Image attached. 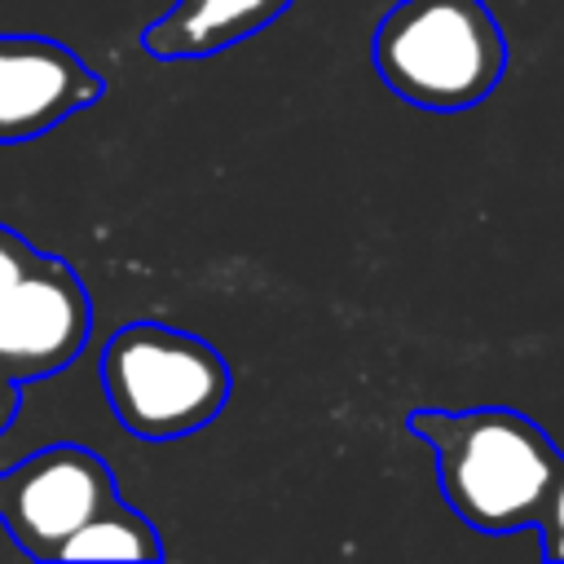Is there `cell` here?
<instances>
[{
	"mask_svg": "<svg viewBox=\"0 0 564 564\" xmlns=\"http://www.w3.org/2000/svg\"><path fill=\"white\" fill-rule=\"evenodd\" d=\"M405 432L432 445L441 498L467 529L507 538L538 524L560 449L529 414L507 405L410 410Z\"/></svg>",
	"mask_w": 564,
	"mask_h": 564,
	"instance_id": "6da1fadb",
	"label": "cell"
},
{
	"mask_svg": "<svg viewBox=\"0 0 564 564\" xmlns=\"http://www.w3.org/2000/svg\"><path fill=\"white\" fill-rule=\"evenodd\" d=\"M375 75L410 106L458 115L507 75V35L485 0H397L375 26Z\"/></svg>",
	"mask_w": 564,
	"mask_h": 564,
	"instance_id": "7a4b0ae2",
	"label": "cell"
},
{
	"mask_svg": "<svg viewBox=\"0 0 564 564\" xmlns=\"http://www.w3.org/2000/svg\"><path fill=\"white\" fill-rule=\"evenodd\" d=\"M101 388L132 436L181 441L225 410L234 375L203 335L163 322H128L101 348Z\"/></svg>",
	"mask_w": 564,
	"mask_h": 564,
	"instance_id": "3957f363",
	"label": "cell"
},
{
	"mask_svg": "<svg viewBox=\"0 0 564 564\" xmlns=\"http://www.w3.org/2000/svg\"><path fill=\"white\" fill-rule=\"evenodd\" d=\"M110 498H119L115 471L75 441L31 449L0 471V524L31 560H57L62 542Z\"/></svg>",
	"mask_w": 564,
	"mask_h": 564,
	"instance_id": "277c9868",
	"label": "cell"
},
{
	"mask_svg": "<svg viewBox=\"0 0 564 564\" xmlns=\"http://www.w3.org/2000/svg\"><path fill=\"white\" fill-rule=\"evenodd\" d=\"M93 335V300L84 278L48 251L13 278L0 295V375L31 383L66 370Z\"/></svg>",
	"mask_w": 564,
	"mask_h": 564,
	"instance_id": "5b68a950",
	"label": "cell"
},
{
	"mask_svg": "<svg viewBox=\"0 0 564 564\" xmlns=\"http://www.w3.org/2000/svg\"><path fill=\"white\" fill-rule=\"evenodd\" d=\"M101 97L106 79L62 40L0 31V145L35 141Z\"/></svg>",
	"mask_w": 564,
	"mask_h": 564,
	"instance_id": "8992f818",
	"label": "cell"
},
{
	"mask_svg": "<svg viewBox=\"0 0 564 564\" xmlns=\"http://www.w3.org/2000/svg\"><path fill=\"white\" fill-rule=\"evenodd\" d=\"M291 4L295 0H176L141 31V48L159 62L216 57L278 22Z\"/></svg>",
	"mask_w": 564,
	"mask_h": 564,
	"instance_id": "52a82bcc",
	"label": "cell"
},
{
	"mask_svg": "<svg viewBox=\"0 0 564 564\" xmlns=\"http://www.w3.org/2000/svg\"><path fill=\"white\" fill-rule=\"evenodd\" d=\"M57 560H163V538L150 516L110 498L62 542Z\"/></svg>",
	"mask_w": 564,
	"mask_h": 564,
	"instance_id": "ba28073f",
	"label": "cell"
},
{
	"mask_svg": "<svg viewBox=\"0 0 564 564\" xmlns=\"http://www.w3.org/2000/svg\"><path fill=\"white\" fill-rule=\"evenodd\" d=\"M533 529L542 533V555L551 564H564V454L551 471V489H546V502H542V516Z\"/></svg>",
	"mask_w": 564,
	"mask_h": 564,
	"instance_id": "9c48e42d",
	"label": "cell"
},
{
	"mask_svg": "<svg viewBox=\"0 0 564 564\" xmlns=\"http://www.w3.org/2000/svg\"><path fill=\"white\" fill-rule=\"evenodd\" d=\"M35 242L26 238V234H18V229H9V225H0V295L13 286V278L35 260Z\"/></svg>",
	"mask_w": 564,
	"mask_h": 564,
	"instance_id": "30bf717a",
	"label": "cell"
},
{
	"mask_svg": "<svg viewBox=\"0 0 564 564\" xmlns=\"http://www.w3.org/2000/svg\"><path fill=\"white\" fill-rule=\"evenodd\" d=\"M18 410H22V383H13V379L0 375V432L18 419Z\"/></svg>",
	"mask_w": 564,
	"mask_h": 564,
	"instance_id": "8fae6325",
	"label": "cell"
}]
</instances>
